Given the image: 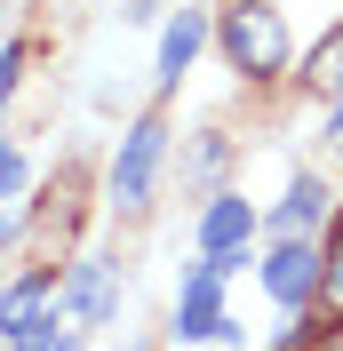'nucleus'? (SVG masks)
Here are the masks:
<instances>
[{
    "instance_id": "f3484780",
    "label": "nucleus",
    "mask_w": 343,
    "mask_h": 351,
    "mask_svg": "<svg viewBox=\"0 0 343 351\" xmlns=\"http://www.w3.org/2000/svg\"><path fill=\"white\" fill-rule=\"evenodd\" d=\"M0 240H8V223H0Z\"/></svg>"
},
{
    "instance_id": "7ed1b4c3",
    "label": "nucleus",
    "mask_w": 343,
    "mask_h": 351,
    "mask_svg": "<svg viewBox=\"0 0 343 351\" xmlns=\"http://www.w3.org/2000/svg\"><path fill=\"white\" fill-rule=\"evenodd\" d=\"M232 263L239 256H208L192 280H184V295H176V335H184V343H208V335L232 328V319H224V271H232Z\"/></svg>"
},
{
    "instance_id": "f03ea898",
    "label": "nucleus",
    "mask_w": 343,
    "mask_h": 351,
    "mask_svg": "<svg viewBox=\"0 0 343 351\" xmlns=\"http://www.w3.org/2000/svg\"><path fill=\"white\" fill-rule=\"evenodd\" d=\"M160 152H168V120H160V112H144V120L120 136V160H112V199H120L128 216H144V208H152V176H160Z\"/></svg>"
},
{
    "instance_id": "9d476101",
    "label": "nucleus",
    "mask_w": 343,
    "mask_h": 351,
    "mask_svg": "<svg viewBox=\"0 0 343 351\" xmlns=\"http://www.w3.org/2000/svg\"><path fill=\"white\" fill-rule=\"evenodd\" d=\"M303 88H311V96H343V24L327 32L320 48H311V72H303Z\"/></svg>"
},
{
    "instance_id": "f8f14e48",
    "label": "nucleus",
    "mask_w": 343,
    "mask_h": 351,
    "mask_svg": "<svg viewBox=\"0 0 343 351\" xmlns=\"http://www.w3.org/2000/svg\"><path fill=\"white\" fill-rule=\"evenodd\" d=\"M16 72H24V48H0V104H8V88H16Z\"/></svg>"
},
{
    "instance_id": "423d86ee",
    "label": "nucleus",
    "mask_w": 343,
    "mask_h": 351,
    "mask_svg": "<svg viewBox=\"0 0 343 351\" xmlns=\"http://www.w3.org/2000/svg\"><path fill=\"white\" fill-rule=\"evenodd\" d=\"M112 304H120V287H112V263H72L64 280V311L80 328H112Z\"/></svg>"
},
{
    "instance_id": "0eeeda50",
    "label": "nucleus",
    "mask_w": 343,
    "mask_h": 351,
    "mask_svg": "<svg viewBox=\"0 0 343 351\" xmlns=\"http://www.w3.org/2000/svg\"><path fill=\"white\" fill-rule=\"evenodd\" d=\"M320 223H327V184H320V176H296L287 199H279V216H272V232H279V240H311Z\"/></svg>"
},
{
    "instance_id": "9b49d317",
    "label": "nucleus",
    "mask_w": 343,
    "mask_h": 351,
    "mask_svg": "<svg viewBox=\"0 0 343 351\" xmlns=\"http://www.w3.org/2000/svg\"><path fill=\"white\" fill-rule=\"evenodd\" d=\"M320 311H327V319H343V247L327 256V280H320Z\"/></svg>"
},
{
    "instance_id": "4468645a",
    "label": "nucleus",
    "mask_w": 343,
    "mask_h": 351,
    "mask_svg": "<svg viewBox=\"0 0 343 351\" xmlns=\"http://www.w3.org/2000/svg\"><path fill=\"white\" fill-rule=\"evenodd\" d=\"M327 144L343 152V96H335V120H327Z\"/></svg>"
},
{
    "instance_id": "dca6fc26",
    "label": "nucleus",
    "mask_w": 343,
    "mask_h": 351,
    "mask_svg": "<svg viewBox=\"0 0 343 351\" xmlns=\"http://www.w3.org/2000/svg\"><path fill=\"white\" fill-rule=\"evenodd\" d=\"M48 351H80V343H72V335H64V343H48Z\"/></svg>"
},
{
    "instance_id": "f257e3e1",
    "label": "nucleus",
    "mask_w": 343,
    "mask_h": 351,
    "mask_svg": "<svg viewBox=\"0 0 343 351\" xmlns=\"http://www.w3.org/2000/svg\"><path fill=\"white\" fill-rule=\"evenodd\" d=\"M215 40H224V56H232L239 80H279V72H287V24H279L272 0H239V8H224Z\"/></svg>"
},
{
    "instance_id": "20e7f679",
    "label": "nucleus",
    "mask_w": 343,
    "mask_h": 351,
    "mask_svg": "<svg viewBox=\"0 0 343 351\" xmlns=\"http://www.w3.org/2000/svg\"><path fill=\"white\" fill-rule=\"evenodd\" d=\"M320 280H327V256H320L311 240H279L272 263H263V287H272V304H287V311L311 304V295H320Z\"/></svg>"
},
{
    "instance_id": "ddd939ff",
    "label": "nucleus",
    "mask_w": 343,
    "mask_h": 351,
    "mask_svg": "<svg viewBox=\"0 0 343 351\" xmlns=\"http://www.w3.org/2000/svg\"><path fill=\"white\" fill-rule=\"evenodd\" d=\"M8 192H24V160L16 152H0V199H8Z\"/></svg>"
},
{
    "instance_id": "39448f33",
    "label": "nucleus",
    "mask_w": 343,
    "mask_h": 351,
    "mask_svg": "<svg viewBox=\"0 0 343 351\" xmlns=\"http://www.w3.org/2000/svg\"><path fill=\"white\" fill-rule=\"evenodd\" d=\"M56 304H64L56 271H24L16 287H0V335H8V343H24L32 328H48V319H56Z\"/></svg>"
},
{
    "instance_id": "2eb2a0df",
    "label": "nucleus",
    "mask_w": 343,
    "mask_h": 351,
    "mask_svg": "<svg viewBox=\"0 0 343 351\" xmlns=\"http://www.w3.org/2000/svg\"><path fill=\"white\" fill-rule=\"evenodd\" d=\"M327 351H343V328H335V335H327Z\"/></svg>"
},
{
    "instance_id": "1a4fd4ad",
    "label": "nucleus",
    "mask_w": 343,
    "mask_h": 351,
    "mask_svg": "<svg viewBox=\"0 0 343 351\" xmlns=\"http://www.w3.org/2000/svg\"><path fill=\"white\" fill-rule=\"evenodd\" d=\"M200 40H208V16H200V8H176V16H168V32H160V88H176L184 72H192Z\"/></svg>"
},
{
    "instance_id": "6e6552de",
    "label": "nucleus",
    "mask_w": 343,
    "mask_h": 351,
    "mask_svg": "<svg viewBox=\"0 0 343 351\" xmlns=\"http://www.w3.org/2000/svg\"><path fill=\"white\" fill-rule=\"evenodd\" d=\"M256 223H263V216L248 208V199H208V216H200V247H208V256H239Z\"/></svg>"
}]
</instances>
